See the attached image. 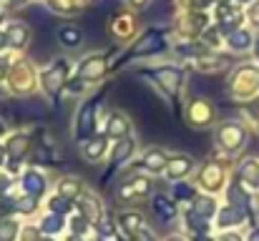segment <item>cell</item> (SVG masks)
Segmentation results:
<instances>
[{
	"instance_id": "18",
	"label": "cell",
	"mask_w": 259,
	"mask_h": 241,
	"mask_svg": "<svg viewBox=\"0 0 259 241\" xmlns=\"http://www.w3.org/2000/svg\"><path fill=\"white\" fill-rule=\"evenodd\" d=\"M121 224H123V229L131 231L134 236L144 229V219H141L139 214H123V216H121Z\"/></svg>"
},
{
	"instance_id": "20",
	"label": "cell",
	"mask_w": 259,
	"mask_h": 241,
	"mask_svg": "<svg viewBox=\"0 0 259 241\" xmlns=\"http://www.w3.org/2000/svg\"><path fill=\"white\" fill-rule=\"evenodd\" d=\"M134 154V141L131 138H123V141H118V146H116V151H113V163H121V161H126L128 156Z\"/></svg>"
},
{
	"instance_id": "19",
	"label": "cell",
	"mask_w": 259,
	"mask_h": 241,
	"mask_svg": "<svg viewBox=\"0 0 259 241\" xmlns=\"http://www.w3.org/2000/svg\"><path fill=\"white\" fill-rule=\"evenodd\" d=\"M154 211H156V214H159L164 221H169V219L174 216V211H176V209H174L171 201H166L164 196H156V199H154Z\"/></svg>"
},
{
	"instance_id": "31",
	"label": "cell",
	"mask_w": 259,
	"mask_h": 241,
	"mask_svg": "<svg viewBox=\"0 0 259 241\" xmlns=\"http://www.w3.org/2000/svg\"><path fill=\"white\" fill-rule=\"evenodd\" d=\"M254 56H257V61H259V40H254Z\"/></svg>"
},
{
	"instance_id": "14",
	"label": "cell",
	"mask_w": 259,
	"mask_h": 241,
	"mask_svg": "<svg viewBox=\"0 0 259 241\" xmlns=\"http://www.w3.org/2000/svg\"><path fill=\"white\" fill-rule=\"evenodd\" d=\"M156 78H161V85H166L169 93H176V85H179V80H181V73H179L176 68H164V71L156 73Z\"/></svg>"
},
{
	"instance_id": "11",
	"label": "cell",
	"mask_w": 259,
	"mask_h": 241,
	"mask_svg": "<svg viewBox=\"0 0 259 241\" xmlns=\"http://www.w3.org/2000/svg\"><path fill=\"white\" fill-rule=\"evenodd\" d=\"M123 133H128V118L121 116V113H113L111 116V123H108V136L123 138Z\"/></svg>"
},
{
	"instance_id": "26",
	"label": "cell",
	"mask_w": 259,
	"mask_h": 241,
	"mask_svg": "<svg viewBox=\"0 0 259 241\" xmlns=\"http://www.w3.org/2000/svg\"><path fill=\"white\" fill-rule=\"evenodd\" d=\"M136 239H139V241H154V236H151V234H149L146 229H141V231L136 234Z\"/></svg>"
},
{
	"instance_id": "16",
	"label": "cell",
	"mask_w": 259,
	"mask_h": 241,
	"mask_svg": "<svg viewBox=\"0 0 259 241\" xmlns=\"http://www.w3.org/2000/svg\"><path fill=\"white\" fill-rule=\"evenodd\" d=\"M194 214H199L201 219H209V216H214V214H217V201H214L211 196H204V199H199V201H196V209H194Z\"/></svg>"
},
{
	"instance_id": "4",
	"label": "cell",
	"mask_w": 259,
	"mask_h": 241,
	"mask_svg": "<svg viewBox=\"0 0 259 241\" xmlns=\"http://www.w3.org/2000/svg\"><path fill=\"white\" fill-rule=\"evenodd\" d=\"M227 45H229L234 53H244V51L254 48V35H252L249 30H244V28H237L234 33H229Z\"/></svg>"
},
{
	"instance_id": "1",
	"label": "cell",
	"mask_w": 259,
	"mask_h": 241,
	"mask_svg": "<svg viewBox=\"0 0 259 241\" xmlns=\"http://www.w3.org/2000/svg\"><path fill=\"white\" fill-rule=\"evenodd\" d=\"M217 141L219 146L227 151V154H237L247 146V128L239 123V121H227L219 133H217Z\"/></svg>"
},
{
	"instance_id": "7",
	"label": "cell",
	"mask_w": 259,
	"mask_h": 241,
	"mask_svg": "<svg viewBox=\"0 0 259 241\" xmlns=\"http://www.w3.org/2000/svg\"><path fill=\"white\" fill-rule=\"evenodd\" d=\"M191 166H194L191 156H176V159H171L169 168H166V173H169V178H181L184 173L191 171Z\"/></svg>"
},
{
	"instance_id": "12",
	"label": "cell",
	"mask_w": 259,
	"mask_h": 241,
	"mask_svg": "<svg viewBox=\"0 0 259 241\" xmlns=\"http://www.w3.org/2000/svg\"><path fill=\"white\" fill-rule=\"evenodd\" d=\"M161 45H164V40L159 38V33H149L136 45V53H156V51H161Z\"/></svg>"
},
{
	"instance_id": "24",
	"label": "cell",
	"mask_w": 259,
	"mask_h": 241,
	"mask_svg": "<svg viewBox=\"0 0 259 241\" xmlns=\"http://www.w3.org/2000/svg\"><path fill=\"white\" fill-rule=\"evenodd\" d=\"M51 209H53V211H68V201H66V199H53Z\"/></svg>"
},
{
	"instance_id": "22",
	"label": "cell",
	"mask_w": 259,
	"mask_h": 241,
	"mask_svg": "<svg viewBox=\"0 0 259 241\" xmlns=\"http://www.w3.org/2000/svg\"><path fill=\"white\" fill-rule=\"evenodd\" d=\"M43 229H46L48 234H56L58 229H63V224H61V219H58V216H48V219H46V224H43Z\"/></svg>"
},
{
	"instance_id": "25",
	"label": "cell",
	"mask_w": 259,
	"mask_h": 241,
	"mask_svg": "<svg viewBox=\"0 0 259 241\" xmlns=\"http://www.w3.org/2000/svg\"><path fill=\"white\" fill-rule=\"evenodd\" d=\"M219 241H244V236H239L237 231H224V234L219 236Z\"/></svg>"
},
{
	"instance_id": "35",
	"label": "cell",
	"mask_w": 259,
	"mask_h": 241,
	"mask_svg": "<svg viewBox=\"0 0 259 241\" xmlns=\"http://www.w3.org/2000/svg\"><path fill=\"white\" fill-rule=\"evenodd\" d=\"M242 3H252V0H242Z\"/></svg>"
},
{
	"instance_id": "23",
	"label": "cell",
	"mask_w": 259,
	"mask_h": 241,
	"mask_svg": "<svg viewBox=\"0 0 259 241\" xmlns=\"http://www.w3.org/2000/svg\"><path fill=\"white\" fill-rule=\"evenodd\" d=\"M247 15H249V20H252V25H257V28H259V0H254V3L249 5V10H247Z\"/></svg>"
},
{
	"instance_id": "28",
	"label": "cell",
	"mask_w": 259,
	"mask_h": 241,
	"mask_svg": "<svg viewBox=\"0 0 259 241\" xmlns=\"http://www.w3.org/2000/svg\"><path fill=\"white\" fill-rule=\"evenodd\" d=\"M176 194H179V196H191L189 186H176Z\"/></svg>"
},
{
	"instance_id": "10",
	"label": "cell",
	"mask_w": 259,
	"mask_h": 241,
	"mask_svg": "<svg viewBox=\"0 0 259 241\" xmlns=\"http://www.w3.org/2000/svg\"><path fill=\"white\" fill-rule=\"evenodd\" d=\"M204 178L206 181H201V183H206L209 191H219L224 186V168L222 166H206V176Z\"/></svg>"
},
{
	"instance_id": "36",
	"label": "cell",
	"mask_w": 259,
	"mask_h": 241,
	"mask_svg": "<svg viewBox=\"0 0 259 241\" xmlns=\"http://www.w3.org/2000/svg\"><path fill=\"white\" fill-rule=\"evenodd\" d=\"M46 241H51V239H46Z\"/></svg>"
},
{
	"instance_id": "29",
	"label": "cell",
	"mask_w": 259,
	"mask_h": 241,
	"mask_svg": "<svg viewBox=\"0 0 259 241\" xmlns=\"http://www.w3.org/2000/svg\"><path fill=\"white\" fill-rule=\"evenodd\" d=\"M8 183H10V181H8V178H5V176H0V194H3V191H5V188H8Z\"/></svg>"
},
{
	"instance_id": "21",
	"label": "cell",
	"mask_w": 259,
	"mask_h": 241,
	"mask_svg": "<svg viewBox=\"0 0 259 241\" xmlns=\"http://www.w3.org/2000/svg\"><path fill=\"white\" fill-rule=\"evenodd\" d=\"M18 234V226L10 219H0V241H13Z\"/></svg>"
},
{
	"instance_id": "6",
	"label": "cell",
	"mask_w": 259,
	"mask_h": 241,
	"mask_svg": "<svg viewBox=\"0 0 259 241\" xmlns=\"http://www.w3.org/2000/svg\"><path fill=\"white\" fill-rule=\"evenodd\" d=\"M23 188H25L28 194H33V196L43 194V191H46V178H43V173L28 171V173L23 176Z\"/></svg>"
},
{
	"instance_id": "30",
	"label": "cell",
	"mask_w": 259,
	"mask_h": 241,
	"mask_svg": "<svg viewBox=\"0 0 259 241\" xmlns=\"http://www.w3.org/2000/svg\"><path fill=\"white\" fill-rule=\"evenodd\" d=\"M5 163V151H3V146H0V166Z\"/></svg>"
},
{
	"instance_id": "34",
	"label": "cell",
	"mask_w": 259,
	"mask_h": 241,
	"mask_svg": "<svg viewBox=\"0 0 259 241\" xmlns=\"http://www.w3.org/2000/svg\"><path fill=\"white\" fill-rule=\"evenodd\" d=\"M3 68H5V66H3V61H0V76H3Z\"/></svg>"
},
{
	"instance_id": "9",
	"label": "cell",
	"mask_w": 259,
	"mask_h": 241,
	"mask_svg": "<svg viewBox=\"0 0 259 241\" xmlns=\"http://www.w3.org/2000/svg\"><path fill=\"white\" fill-rule=\"evenodd\" d=\"M58 40H61V45H66V48H78V45H81V40H83V35H81V30H78V28L66 25V28H61V30H58Z\"/></svg>"
},
{
	"instance_id": "15",
	"label": "cell",
	"mask_w": 259,
	"mask_h": 241,
	"mask_svg": "<svg viewBox=\"0 0 259 241\" xmlns=\"http://www.w3.org/2000/svg\"><path fill=\"white\" fill-rule=\"evenodd\" d=\"M5 38L13 43V45H25V38H28V30H25V25H20V23H13L10 28H8V33H5Z\"/></svg>"
},
{
	"instance_id": "33",
	"label": "cell",
	"mask_w": 259,
	"mask_h": 241,
	"mask_svg": "<svg viewBox=\"0 0 259 241\" xmlns=\"http://www.w3.org/2000/svg\"><path fill=\"white\" fill-rule=\"evenodd\" d=\"M5 40H8V38H5V35H3V38H0V45H5Z\"/></svg>"
},
{
	"instance_id": "13",
	"label": "cell",
	"mask_w": 259,
	"mask_h": 241,
	"mask_svg": "<svg viewBox=\"0 0 259 241\" xmlns=\"http://www.w3.org/2000/svg\"><path fill=\"white\" fill-rule=\"evenodd\" d=\"M103 151H106V138H93V141H88L86 146H83V156H86L91 163L101 159Z\"/></svg>"
},
{
	"instance_id": "5",
	"label": "cell",
	"mask_w": 259,
	"mask_h": 241,
	"mask_svg": "<svg viewBox=\"0 0 259 241\" xmlns=\"http://www.w3.org/2000/svg\"><path fill=\"white\" fill-rule=\"evenodd\" d=\"M93 106L96 103H86L83 111H81V116H78V123H76V136L78 138L91 136V131H93Z\"/></svg>"
},
{
	"instance_id": "32",
	"label": "cell",
	"mask_w": 259,
	"mask_h": 241,
	"mask_svg": "<svg viewBox=\"0 0 259 241\" xmlns=\"http://www.w3.org/2000/svg\"><path fill=\"white\" fill-rule=\"evenodd\" d=\"M3 131H5V123H3V118H0V136H3Z\"/></svg>"
},
{
	"instance_id": "2",
	"label": "cell",
	"mask_w": 259,
	"mask_h": 241,
	"mask_svg": "<svg viewBox=\"0 0 259 241\" xmlns=\"http://www.w3.org/2000/svg\"><path fill=\"white\" fill-rule=\"evenodd\" d=\"M247 221V211L244 209H239V206H232V204H227L222 211H219V229H227V231H234L237 226H242Z\"/></svg>"
},
{
	"instance_id": "17",
	"label": "cell",
	"mask_w": 259,
	"mask_h": 241,
	"mask_svg": "<svg viewBox=\"0 0 259 241\" xmlns=\"http://www.w3.org/2000/svg\"><path fill=\"white\" fill-rule=\"evenodd\" d=\"M81 76L86 80H96L103 76V61H98V58H91L86 66L81 68Z\"/></svg>"
},
{
	"instance_id": "8",
	"label": "cell",
	"mask_w": 259,
	"mask_h": 241,
	"mask_svg": "<svg viewBox=\"0 0 259 241\" xmlns=\"http://www.w3.org/2000/svg\"><path fill=\"white\" fill-rule=\"evenodd\" d=\"M166 163H169V161H166V154H164L161 149H151V151L144 154V166H146L149 171H164Z\"/></svg>"
},
{
	"instance_id": "27",
	"label": "cell",
	"mask_w": 259,
	"mask_h": 241,
	"mask_svg": "<svg viewBox=\"0 0 259 241\" xmlns=\"http://www.w3.org/2000/svg\"><path fill=\"white\" fill-rule=\"evenodd\" d=\"M244 241H259V226H257V229H252V231L247 234V239H244Z\"/></svg>"
},
{
	"instance_id": "3",
	"label": "cell",
	"mask_w": 259,
	"mask_h": 241,
	"mask_svg": "<svg viewBox=\"0 0 259 241\" xmlns=\"http://www.w3.org/2000/svg\"><path fill=\"white\" fill-rule=\"evenodd\" d=\"M63 78H66V63H56L51 71L43 73V88L56 98L58 90H61V85H63Z\"/></svg>"
}]
</instances>
